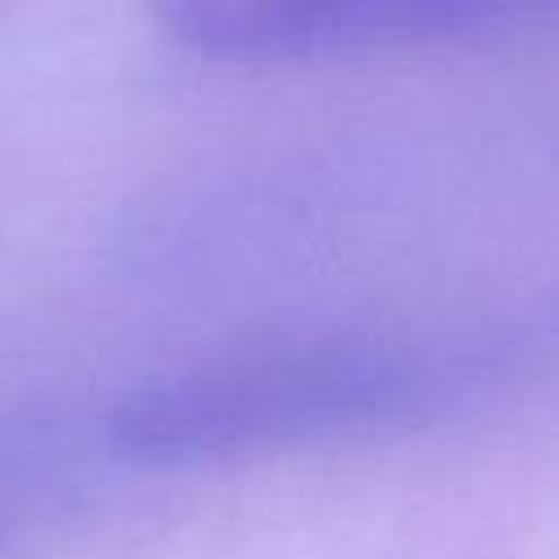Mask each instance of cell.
I'll return each instance as SVG.
<instances>
[{"label":"cell","mask_w":559,"mask_h":559,"mask_svg":"<svg viewBox=\"0 0 559 559\" xmlns=\"http://www.w3.org/2000/svg\"><path fill=\"white\" fill-rule=\"evenodd\" d=\"M542 345L524 323H354L284 332L175 367L109 415L140 467H214L406 437L515 389Z\"/></svg>","instance_id":"6da1fadb"},{"label":"cell","mask_w":559,"mask_h":559,"mask_svg":"<svg viewBox=\"0 0 559 559\" xmlns=\"http://www.w3.org/2000/svg\"><path fill=\"white\" fill-rule=\"evenodd\" d=\"M550 0H153L166 35L214 61H323L515 31Z\"/></svg>","instance_id":"7a4b0ae2"}]
</instances>
